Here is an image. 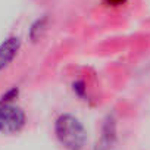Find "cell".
Segmentation results:
<instances>
[{"mask_svg":"<svg viewBox=\"0 0 150 150\" xmlns=\"http://www.w3.org/2000/svg\"><path fill=\"white\" fill-rule=\"evenodd\" d=\"M54 135L66 150H83L87 143V131L83 122L71 113H62L56 118Z\"/></svg>","mask_w":150,"mask_h":150,"instance_id":"cell-1","label":"cell"},{"mask_svg":"<svg viewBox=\"0 0 150 150\" xmlns=\"http://www.w3.org/2000/svg\"><path fill=\"white\" fill-rule=\"evenodd\" d=\"M27 124V115L15 103H8L0 106V132L6 135H13L22 131Z\"/></svg>","mask_w":150,"mask_h":150,"instance_id":"cell-2","label":"cell"},{"mask_svg":"<svg viewBox=\"0 0 150 150\" xmlns=\"http://www.w3.org/2000/svg\"><path fill=\"white\" fill-rule=\"evenodd\" d=\"M19 49H21V40L19 37H15V35L8 37L0 44V72L6 69L13 62V59L19 53Z\"/></svg>","mask_w":150,"mask_h":150,"instance_id":"cell-3","label":"cell"},{"mask_svg":"<svg viewBox=\"0 0 150 150\" xmlns=\"http://www.w3.org/2000/svg\"><path fill=\"white\" fill-rule=\"evenodd\" d=\"M47 24H49V18H47L46 15L41 16V18H38V19H35V21L33 22L31 28H30V33H28L30 40H31V41H37V40L44 34V31H46V28H47Z\"/></svg>","mask_w":150,"mask_h":150,"instance_id":"cell-4","label":"cell"},{"mask_svg":"<svg viewBox=\"0 0 150 150\" xmlns=\"http://www.w3.org/2000/svg\"><path fill=\"white\" fill-rule=\"evenodd\" d=\"M18 93H19V90L16 87L8 90L2 97H0V106H2V105H8V103H13V100L18 97Z\"/></svg>","mask_w":150,"mask_h":150,"instance_id":"cell-5","label":"cell"},{"mask_svg":"<svg viewBox=\"0 0 150 150\" xmlns=\"http://www.w3.org/2000/svg\"><path fill=\"white\" fill-rule=\"evenodd\" d=\"M72 90H74V93L77 94L78 97H86V94H87L86 81H83V80H77V81H74V83H72Z\"/></svg>","mask_w":150,"mask_h":150,"instance_id":"cell-6","label":"cell"},{"mask_svg":"<svg viewBox=\"0 0 150 150\" xmlns=\"http://www.w3.org/2000/svg\"><path fill=\"white\" fill-rule=\"evenodd\" d=\"M103 2H105V5L115 8V6H121V5H124L127 0H103Z\"/></svg>","mask_w":150,"mask_h":150,"instance_id":"cell-7","label":"cell"}]
</instances>
